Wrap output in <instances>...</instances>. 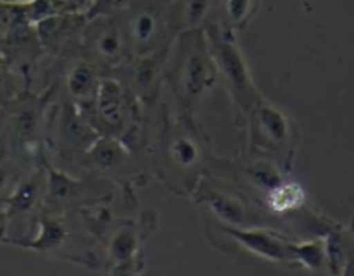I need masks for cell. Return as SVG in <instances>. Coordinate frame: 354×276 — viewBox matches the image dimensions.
<instances>
[{"label":"cell","instance_id":"obj_23","mask_svg":"<svg viewBox=\"0 0 354 276\" xmlns=\"http://www.w3.org/2000/svg\"><path fill=\"white\" fill-rule=\"evenodd\" d=\"M30 79L0 52V109L30 92Z\"/></svg>","mask_w":354,"mask_h":276},{"label":"cell","instance_id":"obj_1","mask_svg":"<svg viewBox=\"0 0 354 276\" xmlns=\"http://www.w3.org/2000/svg\"><path fill=\"white\" fill-rule=\"evenodd\" d=\"M147 157L152 176L171 193L190 197L211 175L218 155L197 117L182 116L162 100L149 117Z\"/></svg>","mask_w":354,"mask_h":276},{"label":"cell","instance_id":"obj_15","mask_svg":"<svg viewBox=\"0 0 354 276\" xmlns=\"http://www.w3.org/2000/svg\"><path fill=\"white\" fill-rule=\"evenodd\" d=\"M168 50L149 55H133L114 75H111L121 79L123 85L140 100L147 116L162 102Z\"/></svg>","mask_w":354,"mask_h":276},{"label":"cell","instance_id":"obj_27","mask_svg":"<svg viewBox=\"0 0 354 276\" xmlns=\"http://www.w3.org/2000/svg\"><path fill=\"white\" fill-rule=\"evenodd\" d=\"M3 3H12V6H26V3L33 2V0H0Z\"/></svg>","mask_w":354,"mask_h":276},{"label":"cell","instance_id":"obj_24","mask_svg":"<svg viewBox=\"0 0 354 276\" xmlns=\"http://www.w3.org/2000/svg\"><path fill=\"white\" fill-rule=\"evenodd\" d=\"M28 168H31V166L24 164L23 161L16 159L14 155L0 150V204L9 197V193L12 192L16 183L19 181V178Z\"/></svg>","mask_w":354,"mask_h":276},{"label":"cell","instance_id":"obj_6","mask_svg":"<svg viewBox=\"0 0 354 276\" xmlns=\"http://www.w3.org/2000/svg\"><path fill=\"white\" fill-rule=\"evenodd\" d=\"M80 110L100 135L118 138L131 150L147 155V112L116 76H104L93 102Z\"/></svg>","mask_w":354,"mask_h":276},{"label":"cell","instance_id":"obj_14","mask_svg":"<svg viewBox=\"0 0 354 276\" xmlns=\"http://www.w3.org/2000/svg\"><path fill=\"white\" fill-rule=\"evenodd\" d=\"M80 50L95 62L104 75H114L133 57L121 14L86 17L80 38Z\"/></svg>","mask_w":354,"mask_h":276},{"label":"cell","instance_id":"obj_2","mask_svg":"<svg viewBox=\"0 0 354 276\" xmlns=\"http://www.w3.org/2000/svg\"><path fill=\"white\" fill-rule=\"evenodd\" d=\"M216 85L218 71L203 28L180 31L168 50L165 71V88L169 90L173 109L197 117Z\"/></svg>","mask_w":354,"mask_h":276},{"label":"cell","instance_id":"obj_19","mask_svg":"<svg viewBox=\"0 0 354 276\" xmlns=\"http://www.w3.org/2000/svg\"><path fill=\"white\" fill-rule=\"evenodd\" d=\"M306 204L308 195L306 192H304L303 185L297 183L296 179L290 178V176L283 179V181H280L279 185L273 186V188L263 197V206H265V209L268 210L270 214L279 217V219H282L283 223H286L287 217L292 216V214L297 213L299 209H303Z\"/></svg>","mask_w":354,"mask_h":276},{"label":"cell","instance_id":"obj_13","mask_svg":"<svg viewBox=\"0 0 354 276\" xmlns=\"http://www.w3.org/2000/svg\"><path fill=\"white\" fill-rule=\"evenodd\" d=\"M204 231L218 248L232 245L268 262L294 266L292 247L296 238L275 228H230L204 221Z\"/></svg>","mask_w":354,"mask_h":276},{"label":"cell","instance_id":"obj_26","mask_svg":"<svg viewBox=\"0 0 354 276\" xmlns=\"http://www.w3.org/2000/svg\"><path fill=\"white\" fill-rule=\"evenodd\" d=\"M133 0H93L86 17L100 16V14H121Z\"/></svg>","mask_w":354,"mask_h":276},{"label":"cell","instance_id":"obj_29","mask_svg":"<svg viewBox=\"0 0 354 276\" xmlns=\"http://www.w3.org/2000/svg\"><path fill=\"white\" fill-rule=\"evenodd\" d=\"M0 123H2V109H0Z\"/></svg>","mask_w":354,"mask_h":276},{"label":"cell","instance_id":"obj_22","mask_svg":"<svg viewBox=\"0 0 354 276\" xmlns=\"http://www.w3.org/2000/svg\"><path fill=\"white\" fill-rule=\"evenodd\" d=\"M294 266H301L313 273H322L324 269L328 271L327 247H325V237L304 238L294 240L292 247Z\"/></svg>","mask_w":354,"mask_h":276},{"label":"cell","instance_id":"obj_3","mask_svg":"<svg viewBox=\"0 0 354 276\" xmlns=\"http://www.w3.org/2000/svg\"><path fill=\"white\" fill-rule=\"evenodd\" d=\"M95 235L99 268L113 275H138L145 266V241L158 228V214L144 210L137 217H114L104 206L80 210Z\"/></svg>","mask_w":354,"mask_h":276},{"label":"cell","instance_id":"obj_28","mask_svg":"<svg viewBox=\"0 0 354 276\" xmlns=\"http://www.w3.org/2000/svg\"><path fill=\"white\" fill-rule=\"evenodd\" d=\"M156 2H161V3H173L175 0H156Z\"/></svg>","mask_w":354,"mask_h":276},{"label":"cell","instance_id":"obj_7","mask_svg":"<svg viewBox=\"0 0 354 276\" xmlns=\"http://www.w3.org/2000/svg\"><path fill=\"white\" fill-rule=\"evenodd\" d=\"M190 199L203 214V221L230 228H275L287 233L286 223L270 214L261 202L227 178L204 176Z\"/></svg>","mask_w":354,"mask_h":276},{"label":"cell","instance_id":"obj_16","mask_svg":"<svg viewBox=\"0 0 354 276\" xmlns=\"http://www.w3.org/2000/svg\"><path fill=\"white\" fill-rule=\"evenodd\" d=\"M45 190H47V161L28 168L9 197L2 202L7 219H9V228L14 221L21 219L28 223L24 235L28 233L37 214L44 209Z\"/></svg>","mask_w":354,"mask_h":276},{"label":"cell","instance_id":"obj_17","mask_svg":"<svg viewBox=\"0 0 354 276\" xmlns=\"http://www.w3.org/2000/svg\"><path fill=\"white\" fill-rule=\"evenodd\" d=\"M85 23L86 16L78 12L52 14L37 21L35 28H37L45 57H61L80 48V38H82Z\"/></svg>","mask_w":354,"mask_h":276},{"label":"cell","instance_id":"obj_11","mask_svg":"<svg viewBox=\"0 0 354 276\" xmlns=\"http://www.w3.org/2000/svg\"><path fill=\"white\" fill-rule=\"evenodd\" d=\"M82 172L102 176L114 185H120L128 193H131L133 186L144 185L152 176L147 155L131 150L118 138L104 137V135H100L86 150L80 175Z\"/></svg>","mask_w":354,"mask_h":276},{"label":"cell","instance_id":"obj_5","mask_svg":"<svg viewBox=\"0 0 354 276\" xmlns=\"http://www.w3.org/2000/svg\"><path fill=\"white\" fill-rule=\"evenodd\" d=\"M54 99L55 93L52 88L44 92L30 90L3 107L0 150L30 166L48 161L47 131Z\"/></svg>","mask_w":354,"mask_h":276},{"label":"cell","instance_id":"obj_18","mask_svg":"<svg viewBox=\"0 0 354 276\" xmlns=\"http://www.w3.org/2000/svg\"><path fill=\"white\" fill-rule=\"evenodd\" d=\"M328 273L354 276V216L348 224L337 223L325 237Z\"/></svg>","mask_w":354,"mask_h":276},{"label":"cell","instance_id":"obj_25","mask_svg":"<svg viewBox=\"0 0 354 276\" xmlns=\"http://www.w3.org/2000/svg\"><path fill=\"white\" fill-rule=\"evenodd\" d=\"M24 17H26V12H24L23 6L0 2V48H2L3 41L7 40L10 31L14 30V26Z\"/></svg>","mask_w":354,"mask_h":276},{"label":"cell","instance_id":"obj_9","mask_svg":"<svg viewBox=\"0 0 354 276\" xmlns=\"http://www.w3.org/2000/svg\"><path fill=\"white\" fill-rule=\"evenodd\" d=\"M211 55L218 71V81L227 90L234 107V119L241 126L249 110L256 106L263 93L256 86L251 68L239 45L237 33L221 24L220 21L204 28Z\"/></svg>","mask_w":354,"mask_h":276},{"label":"cell","instance_id":"obj_10","mask_svg":"<svg viewBox=\"0 0 354 276\" xmlns=\"http://www.w3.org/2000/svg\"><path fill=\"white\" fill-rule=\"evenodd\" d=\"M114 183L93 172L71 175L47 161L45 210L80 213L106 206L114 197Z\"/></svg>","mask_w":354,"mask_h":276},{"label":"cell","instance_id":"obj_21","mask_svg":"<svg viewBox=\"0 0 354 276\" xmlns=\"http://www.w3.org/2000/svg\"><path fill=\"white\" fill-rule=\"evenodd\" d=\"M259 9H261V0H220L218 21L239 33L252 23Z\"/></svg>","mask_w":354,"mask_h":276},{"label":"cell","instance_id":"obj_4","mask_svg":"<svg viewBox=\"0 0 354 276\" xmlns=\"http://www.w3.org/2000/svg\"><path fill=\"white\" fill-rule=\"evenodd\" d=\"M35 231L24 237H7L3 244L37 252L61 261L99 268L95 235L82 213H54L41 209L33 219Z\"/></svg>","mask_w":354,"mask_h":276},{"label":"cell","instance_id":"obj_20","mask_svg":"<svg viewBox=\"0 0 354 276\" xmlns=\"http://www.w3.org/2000/svg\"><path fill=\"white\" fill-rule=\"evenodd\" d=\"M171 9L178 31L204 30L220 17V0H175Z\"/></svg>","mask_w":354,"mask_h":276},{"label":"cell","instance_id":"obj_8","mask_svg":"<svg viewBox=\"0 0 354 276\" xmlns=\"http://www.w3.org/2000/svg\"><path fill=\"white\" fill-rule=\"evenodd\" d=\"M239 128L244 133L242 152L273 159L286 171H292L301 130L286 109L261 97Z\"/></svg>","mask_w":354,"mask_h":276},{"label":"cell","instance_id":"obj_12","mask_svg":"<svg viewBox=\"0 0 354 276\" xmlns=\"http://www.w3.org/2000/svg\"><path fill=\"white\" fill-rule=\"evenodd\" d=\"M121 17L133 55H149L168 50L176 34L180 33L171 3L133 0L121 12Z\"/></svg>","mask_w":354,"mask_h":276}]
</instances>
